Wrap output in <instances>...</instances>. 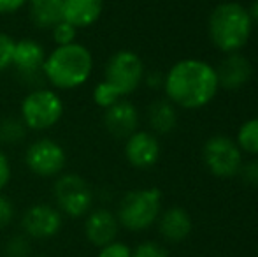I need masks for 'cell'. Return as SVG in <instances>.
Returning a JSON list of instances; mask_svg holds the SVG:
<instances>
[{"label":"cell","instance_id":"6","mask_svg":"<svg viewBox=\"0 0 258 257\" xmlns=\"http://www.w3.org/2000/svg\"><path fill=\"white\" fill-rule=\"evenodd\" d=\"M63 102L51 88H35L21 102V120L30 130H46L60 122Z\"/></svg>","mask_w":258,"mask_h":257},{"label":"cell","instance_id":"8","mask_svg":"<svg viewBox=\"0 0 258 257\" xmlns=\"http://www.w3.org/2000/svg\"><path fill=\"white\" fill-rule=\"evenodd\" d=\"M25 162L34 175L42 176V178H51L63 171L65 164H67V155L58 141L51 139V137H42V139L34 141L27 148Z\"/></svg>","mask_w":258,"mask_h":257},{"label":"cell","instance_id":"18","mask_svg":"<svg viewBox=\"0 0 258 257\" xmlns=\"http://www.w3.org/2000/svg\"><path fill=\"white\" fill-rule=\"evenodd\" d=\"M30 18L37 27L51 28L61 21V0H28Z\"/></svg>","mask_w":258,"mask_h":257},{"label":"cell","instance_id":"9","mask_svg":"<svg viewBox=\"0 0 258 257\" xmlns=\"http://www.w3.org/2000/svg\"><path fill=\"white\" fill-rule=\"evenodd\" d=\"M204 162L213 175L228 178L241 169V151L228 137H211L204 146Z\"/></svg>","mask_w":258,"mask_h":257},{"label":"cell","instance_id":"16","mask_svg":"<svg viewBox=\"0 0 258 257\" xmlns=\"http://www.w3.org/2000/svg\"><path fill=\"white\" fill-rule=\"evenodd\" d=\"M102 9V0H61V18L76 28L93 25L100 18Z\"/></svg>","mask_w":258,"mask_h":257},{"label":"cell","instance_id":"22","mask_svg":"<svg viewBox=\"0 0 258 257\" xmlns=\"http://www.w3.org/2000/svg\"><path fill=\"white\" fill-rule=\"evenodd\" d=\"M32 243L27 234H16L6 243V257H30Z\"/></svg>","mask_w":258,"mask_h":257},{"label":"cell","instance_id":"13","mask_svg":"<svg viewBox=\"0 0 258 257\" xmlns=\"http://www.w3.org/2000/svg\"><path fill=\"white\" fill-rule=\"evenodd\" d=\"M104 124L109 132L116 137H128L136 132L139 124V113L128 100H118L112 106L105 108Z\"/></svg>","mask_w":258,"mask_h":257},{"label":"cell","instance_id":"23","mask_svg":"<svg viewBox=\"0 0 258 257\" xmlns=\"http://www.w3.org/2000/svg\"><path fill=\"white\" fill-rule=\"evenodd\" d=\"M51 35L56 46L72 44V42H76V37H78V28L69 23V21L61 20L51 28Z\"/></svg>","mask_w":258,"mask_h":257},{"label":"cell","instance_id":"28","mask_svg":"<svg viewBox=\"0 0 258 257\" xmlns=\"http://www.w3.org/2000/svg\"><path fill=\"white\" fill-rule=\"evenodd\" d=\"M239 173H241L244 183H248L249 187H258V162L256 161L248 162L246 166H242V168L239 169Z\"/></svg>","mask_w":258,"mask_h":257},{"label":"cell","instance_id":"2","mask_svg":"<svg viewBox=\"0 0 258 257\" xmlns=\"http://www.w3.org/2000/svg\"><path fill=\"white\" fill-rule=\"evenodd\" d=\"M143 60L134 52L123 49L109 59L105 65V78L93 90V100L97 106L109 108L121 100V97L136 92L143 81Z\"/></svg>","mask_w":258,"mask_h":257},{"label":"cell","instance_id":"21","mask_svg":"<svg viewBox=\"0 0 258 257\" xmlns=\"http://www.w3.org/2000/svg\"><path fill=\"white\" fill-rule=\"evenodd\" d=\"M239 144L249 153H258V118L246 122L239 130Z\"/></svg>","mask_w":258,"mask_h":257},{"label":"cell","instance_id":"27","mask_svg":"<svg viewBox=\"0 0 258 257\" xmlns=\"http://www.w3.org/2000/svg\"><path fill=\"white\" fill-rule=\"evenodd\" d=\"M13 217H14L13 204H11V201L6 195L0 194V231H4L13 222Z\"/></svg>","mask_w":258,"mask_h":257},{"label":"cell","instance_id":"32","mask_svg":"<svg viewBox=\"0 0 258 257\" xmlns=\"http://www.w3.org/2000/svg\"><path fill=\"white\" fill-rule=\"evenodd\" d=\"M37 257H48V255H37Z\"/></svg>","mask_w":258,"mask_h":257},{"label":"cell","instance_id":"25","mask_svg":"<svg viewBox=\"0 0 258 257\" xmlns=\"http://www.w3.org/2000/svg\"><path fill=\"white\" fill-rule=\"evenodd\" d=\"M132 257H169V254L163 247L153 243V241H148V243H141L132 252Z\"/></svg>","mask_w":258,"mask_h":257},{"label":"cell","instance_id":"30","mask_svg":"<svg viewBox=\"0 0 258 257\" xmlns=\"http://www.w3.org/2000/svg\"><path fill=\"white\" fill-rule=\"evenodd\" d=\"M28 0H0V14H11L27 6Z\"/></svg>","mask_w":258,"mask_h":257},{"label":"cell","instance_id":"24","mask_svg":"<svg viewBox=\"0 0 258 257\" xmlns=\"http://www.w3.org/2000/svg\"><path fill=\"white\" fill-rule=\"evenodd\" d=\"M14 46H16V41L11 35L0 34V72L13 65Z\"/></svg>","mask_w":258,"mask_h":257},{"label":"cell","instance_id":"17","mask_svg":"<svg viewBox=\"0 0 258 257\" xmlns=\"http://www.w3.org/2000/svg\"><path fill=\"white\" fill-rule=\"evenodd\" d=\"M191 233V219L186 210L170 208L160 219V234L172 243L183 241Z\"/></svg>","mask_w":258,"mask_h":257},{"label":"cell","instance_id":"29","mask_svg":"<svg viewBox=\"0 0 258 257\" xmlns=\"http://www.w3.org/2000/svg\"><path fill=\"white\" fill-rule=\"evenodd\" d=\"M11 182V164L9 159L6 157L2 150H0V190L4 187H7V183Z\"/></svg>","mask_w":258,"mask_h":257},{"label":"cell","instance_id":"5","mask_svg":"<svg viewBox=\"0 0 258 257\" xmlns=\"http://www.w3.org/2000/svg\"><path fill=\"white\" fill-rule=\"evenodd\" d=\"M162 192L158 189L134 190L123 197L118 210V222L128 231H144L160 213Z\"/></svg>","mask_w":258,"mask_h":257},{"label":"cell","instance_id":"26","mask_svg":"<svg viewBox=\"0 0 258 257\" xmlns=\"http://www.w3.org/2000/svg\"><path fill=\"white\" fill-rule=\"evenodd\" d=\"M99 257H132V250H130L125 243L112 241V243H109L100 248Z\"/></svg>","mask_w":258,"mask_h":257},{"label":"cell","instance_id":"11","mask_svg":"<svg viewBox=\"0 0 258 257\" xmlns=\"http://www.w3.org/2000/svg\"><path fill=\"white\" fill-rule=\"evenodd\" d=\"M46 57H48V53L41 42H37L35 39H20L14 46L11 67L16 69V72L21 78L32 81V79L42 76Z\"/></svg>","mask_w":258,"mask_h":257},{"label":"cell","instance_id":"12","mask_svg":"<svg viewBox=\"0 0 258 257\" xmlns=\"http://www.w3.org/2000/svg\"><path fill=\"white\" fill-rule=\"evenodd\" d=\"M118 227V217L112 212H109V210L99 208L93 210V212H88V217H86L85 222V234L90 243L102 248L116 240Z\"/></svg>","mask_w":258,"mask_h":257},{"label":"cell","instance_id":"7","mask_svg":"<svg viewBox=\"0 0 258 257\" xmlns=\"http://www.w3.org/2000/svg\"><path fill=\"white\" fill-rule=\"evenodd\" d=\"M53 197L58 210L72 219L86 215L92 210L93 192L83 176L67 173L61 175L53 185Z\"/></svg>","mask_w":258,"mask_h":257},{"label":"cell","instance_id":"19","mask_svg":"<svg viewBox=\"0 0 258 257\" xmlns=\"http://www.w3.org/2000/svg\"><path fill=\"white\" fill-rule=\"evenodd\" d=\"M148 120L156 132L167 134L177 124V113L169 100H155L148 110Z\"/></svg>","mask_w":258,"mask_h":257},{"label":"cell","instance_id":"1","mask_svg":"<svg viewBox=\"0 0 258 257\" xmlns=\"http://www.w3.org/2000/svg\"><path fill=\"white\" fill-rule=\"evenodd\" d=\"M218 90L216 72L201 60H183L169 71L165 78V92L177 106L195 110L202 108Z\"/></svg>","mask_w":258,"mask_h":257},{"label":"cell","instance_id":"31","mask_svg":"<svg viewBox=\"0 0 258 257\" xmlns=\"http://www.w3.org/2000/svg\"><path fill=\"white\" fill-rule=\"evenodd\" d=\"M249 18H251V20H255L256 23H258V0L253 2L251 9H249Z\"/></svg>","mask_w":258,"mask_h":257},{"label":"cell","instance_id":"20","mask_svg":"<svg viewBox=\"0 0 258 257\" xmlns=\"http://www.w3.org/2000/svg\"><path fill=\"white\" fill-rule=\"evenodd\" d=\"M27 125L21 118L6 117L0 120V143L18 144L27 137Z\"/></svg>","mask_w":258,"mask_h":257},{"label":"cell","instance_id":"3","mask_svg":"<svg viewBox=\"0 0 258 257\" xmlns=\"http://www.w3.org/2000/svg\"><path fill=\"white\" fill-rule=\"evenodd\" d=\"M93 71V57L79 42L56 46L46 57L42 76L58 90H71L85 85Z\"/></svg>","mask_w":258,"mask_h":257},{"label":"cell","instance_id":"15","mask_svg":"<svg viewBox=\"0 0 258 257\" xmlns=\"http://www.w3.org/2000/svg\"><path fill=\"white\" fill-rule=\"evenodd\" d=\"M214 72H216L218 85L227 90H237L251 78V64L246 57L230 53L227 59L221 60Z\"/></svg>","mask_w":258,"mask_h":257},{"label":"cell","instance_id":"4","mask_svg":"<svg viewBox=\"0 0 258 257\" xmlns=\"http://www.w3.org/2000/svg\"><path fill=\"white\" fill-rule=\"evenodd\" d=\"M209 34L214 46L225 53H235L248 42L251 34V18L235 2L220 4L211 13Z\"/></svg>","mask_w":258,"mask_h":257},{"label":"cell","instance_id":"10","mask_svg":"<svg viewBox=\"0 0 258 257\" xmlns=\"http://www.w3.org/2000/svg\"><path fill=\"white\" fill-rule=\"evenodd\" d=\"M61 212L51 204L39 202L34 204L21 217V227L23 234L30 240H48L60 233L61 229Z\"/></svg>","mask_w":258,"mask_h":257},{"label":"cell","instance_id":"14","mask_svg":"<svg viewBox=\"0 0 258 257\" xmlns=\"http://www.w3.org/2000/svg\"><path fill=\"white\" fill-rule=\"evenodd\" d=\"M125 155L134 168H150L158 161V141L150 132H134L125 144Z\"/></svg>","mask_w":258,"mask_h":257}]
</instances>
